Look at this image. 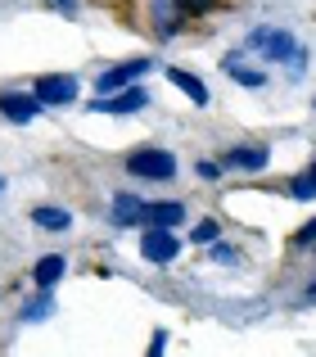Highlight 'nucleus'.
<instances>
[{
    "label": "nucleus",
    "mask_w": 316,
    "mask_h": 357,
    "mask_svg": "<svg viewBox=\"0 0 316 357\" xmlns=\"http://www.w3.org/2000/svg\"><path fill=\"white\" fill-rule=\"evenodd\" d=\"M244 50L248 54H262L267 63H290L294 50H299V36L290 32V27H253V32L244 36Z\"/></svg>",
    "instance_id": "nucleus-1"
},
{
    "label": "nucleus",
    "mask_w": 316,
    "mask_h": 357,
    "mask_svg": "<svg viewBox=\"0 0 316 357\" xmlns=\"http://www.w3.org/2000/svg\"><path fill=\"white\" fill-rule=\"evenodd\" d=\"M141 258L154 262V267H172L181 258V240H176L172 227H145L141 231Z\"/></svg>",
    "instance_id": "nucleus-2"
},
{
    "label": "nucleus",
    "mask_w": 316,
    "mask_h": 357,
    "mask_svg": "<svg viewBox=\"0 0 316 357\" xmlns=\"http://www.w3.org/2000/svg\"><path fill=\"white\" fill-rule=\"evenodd\" d=\"M127 172L141 176V181H172L176 176V154H167V149H141V154L127 158Z\"/></svg>",
    "instance_id": "nucleus-3"
},
{
    "label": "nucleus",
    "mask_w": 316,
    "mask_h": 357,
    "mask_svg": "<svg viewBox=\"0 0 316 357\" xmlns=\"http://www.w3.org/2000/svg\"><path fill=\"white\" fill-rule=\"evenodd\" d=\"M150 105V91L141 86V82H132V86L113 91V96H95L90 100V114H109V118H123V114H136V109Z\"/></svg>",
    "instance_id": "nucleus-4"
},
{
    "label": "nucleus",
    "mask_w": 316,
    "mask_h": 357,
    "mask_svg": "<svg viewBox=\"0 0 316 357\" xmlns=\"http://www.w3.org/2000/svg\"><path fill=\"white\" fill-rule=\"evenodd\" d=\"M150 68H154V59H123V63H113V68H104L95 77V96H113V91L150 77Z\"/></svg>",
    "instance_id": "nucleus-5"
},
{
    "label": "nucleus",
    "mask_w": 316,
    "mask_h": 357,
    "mask_svg": "<svg viewBox=\"0 0 316 357\" xmlns=\"http://www.w3.org/2000/svg\"><path fill=\"white\" fill-rule=\"evenodd\" d=\"M77 91H81V82L72 77V73H50V77H41V82H36V91H32V96L41 100L45 109H50V105L59 109V105H72V100H77Z\"/></svg>",
    "instance_id": "nucleus-6"
},
{
    "label": "nucleus",
    "mask_w": 316,
    "mask_h": 357,
    "mask_svg": "<svg viewBox=\"0 0 316 357\" xmlns=\"http://www.w3.org/2000/svg\"><path fill=\"white\" fill-rule=\"evenodd\" d=\"M0 114L9 122H36L45 114V105L36 96H27V91H0Z\"/></svg>",
    "instance_id": "nucleus-7"
},
{
    "label": "nucleus",
    "mask_w": 316,
    "mask_h": 357,
    "mask_svg": "<svg viewBox=\"0 0 316 357\" xmlns=\"http://www.w3.org/2000/svg\"><path fill=\"white\" fill-rule=\"evenodd\" d=\"M267 163H271V149L262 145H235L221 158V167H230V172H267Z\"/></svg>",
    "instance_id": "nucleus-8"
},
{
    "label": "nucleus",
    "mask_w": 316,
    "mask_h": 357,
    "mask_svg": "<svg viewBox=\"0 0 316 357\" xmlns=\"http://www.w3.org/2000/svg\"><path fill=\"white\" fill-rule=\"evenodd\" d=\"M244 45H239V50H230L226 59H221V68L230 73V82H235V86H244V91H262L267 86V68H244Z\"/></svg>",
    "instance_id": "nucleus-9"
},
{
    "label": "nucleus",
    "mask_w": 316,
    "mask_h": 357,
    "mask_svg": "<svg viewBox=\"0 0 316 357\" xmlns=\"http://www.w3.org/2000/svg\"><path fill=\"white\" fill-rule=\"evenodd\" d=\"M185 222V204L163 199V204H145L141 213V227H181Z\"/></svg>",
    "instance_id": "nucleus-10"
},
{
    "label": "nucleus",
    "mask_w": 316,
    "mask_h": 357,
    "mask_svg": "<svg viewBox=\"0 0 316 357\" xmlns=\"http://www.w3.org/2000/svg\"><path fill=\"white\" fill-rule=\"evenodd\" d=\"M167 82H172L176 91H181L185 100H190V105H199V109H208V86H203L199 77H194V73H185V68H167Z\"/></svg>",
    "instance_id": "nucleus-11"
},
{
    "label": "nucleus",
    "mask_w": 316,
    "mask_h": 357,
    "mask_svg": "<svg viewBox=\"0 0 316 357\" xmlns=\"http://www.w3.org/2000/svg\"><path fill=\"white\" fill-rule=\"evenodd\" d=\"M63 271H68V258H63V253H45V258L32 267L36 289H54V285L63 280Z\"/></svg>",
    "instance_id": "nucleus-12"
},
{
    "label": "nucleus",
    "mask_w": 316,
    "mask_h": 357,
    "mask_svg": "<svg viewBox=\"0 0 316 357\" xmlns=\"http://www.w3.org/2000/svg\"><path fill=\"white\" fill-rule=\"evenodd\" d=\"M141 213H145V199H136V195H113V227L118 231H132L141 227Z\"/></svg>",
    "instance_id": "nucleus-13"
},
{
    "label": "nucleus",
    "mask_w": 316,
    "mask_h": 357,
    "mask_svg": "<svg viewBox=\"0 0 316 357\" xmlns=\"http://www.w3.org/2000/svg\"><path fill=\"white\" fill-rule=\"evenodd\" d=\"M32 227H41V231H68L72 227V213L59 208V204H36V208H32Z\"/></svg>",
    "instance_id": "nucleus-14"
},
{
    "label": "nucleus",
    "mask_w": 316,
    "mask_h": 357,
    "mask_svg": "<svg viewBox=\"0 0 316 357\" xmlns=\"http://www.w3.org/2000/svg\"><path fill=\"white\" fill-rule=\"evenodd\" d=\"M50 312H54V298H50V289H41V294L23 307V321H45Z\"/></svg>",
    "instance_id": "nucleus-15"
},
{
    "label": "nucleus",
    "mask_w": 316,
    "mask_h": 357,
    "mask_svg": "<svg viewBox=\"0 0 316 357\" xmlns=\"http://www.w3.org/2000/svg\"><path fill=\"white\" fill-rule=\"evenodd\" d=\"M290 199H316V176L312 172H303V176H294V185H290Z\"/></svg>",
    "instance_id": "nucleus-16"
},
{
    "label": "nucleus",
    "mask_w": 316,
    "mask_h": 357,
    "mask_svg": "<svg viewBox=\"0 0 316 357\" xmlns=\"http://www.w3.org/2000/svg\"><path fill=\"white\" fill-rule=\"evenodd\" d=\"M217 236H221V227H217L212 218H203L199 227H190V240H194V244H212Z\"/></svg>",
    "instance_id": "nucleus-17"
},
{
    "label": "nucleus",
    "mask_w": 316,
    "mask_h": 357,
    "mask_svg": "<svg viewBox=\"0 0 316 357\" xmlns=\"http://www.w3.org/2000/svg\"><path fill=\"white\" fill-rule=\"evenodd\" d=\"M308 59H312V54H308V45H299V50H294V59L285 63V68H290V77H294V82L303 77V68H308Z\"/></svg>",
    "instance_id": "nucleus-18"
},
{
    "label": "nucleus",
    "mask_w": 316,
    "mask_h": 357,
    "mask_svg": "<svg viewBox=\"0 0 316 357\" xmlns=\"http://www.w3.org/2000/svg\"><path fill=\"white\" fill-rule=\"evenodd\" d=\"M235 258H239V253L230 249V244H217V240H212V262H226V267H230Z\"/></svg>",
    "instance_id": "nucleus-19"
},
{
    "label": "nucleus",
    "mask_w": 316,
    "mask_h": 357,
    "mask_svg": "<svg viewBox=\"0 0 316 357\" xmlns=\"http://www.w3.org/2000/svg\"><path fill=\"white\" fill-rule=\"evenodd\" d=\"M172 5H185L181 14H208V9H212V0H172Z\"/></svg>",
    "instance_id": "nucleus-20"
},
{
    "label": "nucleus",
    "mask_w": 316,
    "mask_h": 357,
    "mask_svg": "<svg viewBox=\"0 0 316 357\" xmlns=\"http://www.w3.org/2000/svg\"><path fill=\"white\" fill-rule=\"evenodd\" d=\"M194 172L212 181V176H221V163H208V158H199V163H194Z\"/></svg>",
    "instance_id": "nucleus-21"
},
{
    "label": "nucleus",
    "mask_w": 316,
    "mask_h": 357,
    "mask_svg": "<svg viewBox=\"0 0 316 357\" xmlns=\"http://www.w3.org/2000/svg\"><path fill=\"white\" fill-rule=\"evenodd\" d=\"M167 349V331H154V340H150V353L158 357V353H163Z\"/></svg>",
    "instance_id": "nucleus-22"
},
{
    "label": "nucleus",
    "mask_w": 316,
    "mask_h": 357,
    "mask_svg": "<svg viewBox=\"0 0 316 357\" xmlns=\"http://www.w3.org/2000/svg\"><path fill=\"white\" fill-rule=\"evenodd\" d=\"M312 240H316V218H312V222H308V227H303V231H299V244H312Z\"/></svg>",
    "instance_id": "nucleus-23"
},
{
    "label": "nucleus",
    "mask_w": 316,
    "mask_h": 357,
    "mask_svg": "<svg viewBox=\"0 0 316 357\" xmlns=\"http://www.w3.org/2000/svg\"><path fill=\"white\" fill-rule=\"evenodd\" d=\"M54 5H59V9H63L68 18H77V0H54Z\"/></svg>",
    "instance_id": "nucleus-24"
},
{
    "label": "nucleus",
    "mask_w": 316,
    "mask_h": 357,
    "mask_svg": "<svg viewBox=\"0 0 316 357\" xmlns=\"http://www.w3.org/2000/svg\"><path fill=\"white\" fill-rule=\"evenodd\" d=\"M308 298H312V303H316V280H312V285H308Z\"/></svg>",
    "instance_id": "nucleus-25"
},
{
    "label": "nucleus",
    "mask_w": 316,
    "mask_h": 357,
    "mask_svg": "<svg viewBox=\"0 0 316 357\" xmlns=\"http://www.w3.org/2000/svg\"><path fill=\"white\" fill-rule=\"evenodd\" d=\"M0 195H5V176H0Z\"/></svg>",
    "instance_id": "nucleus-26"
}]
</instances>
